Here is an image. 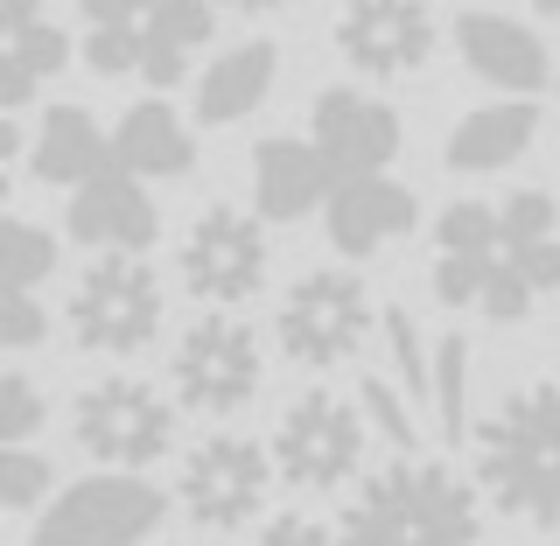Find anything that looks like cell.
<instances>
[{"mask_svg":"<svg viewBox=\"0 0 560 546\" xmlns=\"http://www.w3.org/2000/svg\"><path fill=\"white\" fill-rule=\"evenodd\" d=\"M273 449H259L253 434H210L183 455V484H175V498H183V512L203 525V533H238V525L259 519V504H267L273 490Z\"/></svg>","mask_w":560,"mask_h":546,"instance_id":"11","label":"cell"},{"mask_svg":"<svg viewBox=\"0 0 560 546\" xmlns=\"http://www.w3.org/2000/svg\"><path fill=\"white\" fill-rule=\"evenodd\" d=\"M49 274H57V239L28 218H8V232H0V294H35Z\"/></svg>","mask_w":560,"mask_h":546,"instance_id":"24","label":"cell"},{"mask_svg":"<svg viewBox=\"0 0 560 546\" xmlns=\"http://www.w3.org/2000/svg\"><path fill=\"white\" fill-rule=\"evenodd\" d=\"M113 154H119V169H133V175H189L197 169V140H189V127L162 98L127 105V119H119V133H113Z\"/></svg>","mask_w":560,"mask_h":546,"instance_id":"23","label":"cell"},{"mask_svg":"<svg viewBox=\"0 0 560 546\" xmlns=\"http://www.w3.org/2000/svg\"><path fill=\"white\" fill-rule=\"evenodd\" d=\"M372 288L343 267H323V274H302L288 294H280V315H273V337L288 350V364L302 372H329V364H350L372 337Z\"/></svg>","mask_w":560,"mask_h":546,"instance_id":"4","label":"cell"},{"mask_svg":"<svg viewBox=\"0 0 560 546\" xmlns=\"http://www.w3.org/2000/svg\"><path fill=\"white\" fill-rule=\"evenodd\" d=\"M43 329H49V315H43L35 294H8V302H0V344L8 350H35Z\"/></svg>","mask_w":560,"mask_h":546,"instance_id":"30","label":"cell"},{"mask_svg":"<svg viewBox=\"0 0 560 546\" xmlns=\"http://www.w3.org/2000/svg\"><path fill=\"white\" fill-rule=\"evenodd\" d=\"M308 140H315V154L329 162V175L337 183H364V175H385V162L399 154V113L385 98L372 92H358V84H337V92H323L315 98V113H308Z\"/></svg>","mask_w":560,"mask_h":546,"instance_id":"13","label":"cell"},{"mask_svg":"<svg viewBox=\"0 0 560 546\" xmlns=\"http://www.w3.org/2000/svg\"><path fill=\"white\" fill-rule=\"evenodd\" d=\"M168 379L189 414L224 420V414L253 407L259 379H267V358H259V337L238 315H197L183 329V344L168 350Z\"/></svg>","mask_w":560,"mask_h":546,"instance_id":"10","label":"cell"},{"mask_svg":"<svg viewBox=\"0 0 560 546\" xmlns=\"http://www.w3.org/2000/svg\"><path fill=\"white\" fill-rule=\"evenodd\" d=\"M378 329H385V350H393V372L407 379V393L434 407V350L420 344V323H413L407 309H385V315H378Z\"/></svg>","mask_w":560,"mask_h":546,"instance_id":"26","label":"cell"},{"mask_svg":"<svg viewBox=\"0 0 560 546\" xmlns=\"http://www.w3.org/2000/svg\"><path fill=\"white\" fill-rule=\"evenodd\" d=\"M70 434H78L84 455L140 477L148 463H162L175 449V407L148 379H98V385H84L78 407H70Z\"/></svg>","mask_w":560,"mask_h":546,"instance_id":"6","label":"cell"},{"mask_svg":"<svg viewBox=\"0 0 560 546\" xmlns=\"http://www.w3.org/2000/svg\"><path fill=\"white\" fill-rule=\"evenodd\" d=\"M49 484H57L49 455H35V449L0 455V504H8V512H49Z\"/></svg>","mask_w":560,"mask_h":546,"instance_id":"27","label":"cell"},{"mask_svg":"<svg viewBox=\"0 0 560 546\" xmlns=\"http://www.w3.org/2000/svg\"><path fill=\"white\" fill-rule=\"evenodd\" d=\"M533 8H547V14H553V8H560V0H533Z\"/></svg>","mask_w":560,"mask_h":546,"instance_id":"34","label":"cell"},{"mask_svg":"<svg viewBox=\"0 0 560 546\" xmlns=\"http://www.w3.org/2000/svg\"><path fill=\"white\" fill-rule=\"evenodd\" d=\"M323 218H329V245H337L343 259H372L378 245L413 232L420 204H413V189L385 183V175H364V183H337V197L323 204Z\"/></svg>","mask_w":560,"mask_h":546,"instance_id":"17","label":"cell"},{"mask_svg":"<svg viewBox=\"0 0 560 546\" xmlns=\"http://www.w3.org/2000/svg\"><path fill=\"white\" fill-rule=\"evenodd\" d=\"M337 49L364 78H407L434 57V14L428 0H343Z\"/></svg>","mask_w":560,"mask_h":546,"instance_id":"14","label":"cell"},{"mask_svg":"<svg viewBox=\"0 0 560 546\" xmlns=\"http://www.w3.org/2000/svg\"><path fill=\"white\" fill-rule=\"evenodd\" d=\"M0 14H8V43H0V105H8V119H14L70 63V35L43 14V0H0Z\"/></svg>","mask_w":560,"mask_h":546,"instance_id":"18","label":"cell"},{"mask_svg":"<svg viewBox=\"0 0 560 546\" xmlns=\"http://www.w3.org/2000/svg\"><path fill=\"white\" fill-rule=\"evenodd\" d=\"M267 267H273V253H267L259 218H245L232 204L203 210L183 239V288L210 309H245L267 288Z\"/></svg>","mask_w":560,"mask_h":546,"instance_id":"12","label":"cell"},{"mask_svg":"<svg viewBox=\"0 0 560 546\" xmlns=\"http://www.w3.org/2000/svg\"><path fill=\"white\" fill-rule=\"evenodd\" d=\"M253 546H343L329 525H315V519H302V512H280V519H267L259 525V539Z\"/></svg>","mask_w":560,"mask_h":546,"instance_id":"31","label":"cell"},{"mask_svg":"<svg viewBox=\"0 0 560 546\" xmlns=\"http://www.w3.org/2000/svg\"><path fill=\"white\" fill-rule=\"evenodd\" d=\"M477 484L504 519L560 525V385H512L477 428Z\"/></svg>","mask_w":560,"mask_h":546,"instance_id":"3","label":"cell"},{"mask_svg":"<svg viewBox=\"0 0 560 546\" xmlns=\"http://www.w3.org/2000/svg\"><path fill=\"white\" fill-rule=\"evenodd\" d=\"M210 28H218L210 0H162V8L140 14L133 28H84L78 49L98 78H148L154 92H168V84H183V70L197 63Z\"/></svg>","mask_w":560,"mask_h":546,"instance_id":"8","label":"cell"},{"mask_svg":"<svg viewBox=\"0 0 560 546\" xmlns=\"http://www.w3.org/2000/svg\"><path fill=\"white\" fill-rule=\"evenodd\" d=\"M434 420H442L448 442H463L469 428V344L463 337L434 344Z\"/></svg>","mask_w":560,"mask_h":546,"instance_id":"25","label":"cell"},{"mask_svg":"<svg viewBox=\"0 0 560 546\" xmlns=\"http://www.w3.org/2000/svg\"><path fill=\"white\" fill-rule=\"evenodd\" d=\"M119 154L113 140H105V127L84 105H49L43 127H35V148H28V169L35 183H57V189H84L92 175H105Z\"/></svg>","mask_w":560,"mask_h":546,"instance_id":"20","label":"cell"},{"mask_svg":"<svg viewBox=\"0 0 560 546\" xmlns=\"http://www.w3.org/2000/svg\"><path fill=\"white\" fill-rule=\"evenodd\" d=\"M43 420H49L43 385H35L28 372H8V379H0V434H8V449H28L35 434H43Z\"/></svg>","mask_w":560,"mask_h":546,"instance_id":"29","label":"cell"},{"mask_svg":"<svg viewBox=\"0 0 560 546\" xmlns=\"http://www.w3.org/2000/svg\"><path fill=\"white\" fill-rule=\"evenodd\" d=\"M455 49H463V63L477 70L483 84H498V92H512V98H533L539 84H547V43H539L533 28H518L512 14L463 8L455 14Z\"/></svg>","mask_w":560,"mask_h":546,"instance_id":"16","label":"cell"},{"mask_svg":"<svg viewBox=\"0 0 560 546\" xmlns=\"http://www.w3.org/2000/svg\"><path fill=\"white\" fill-rule=\"evenodd\" d=\"M329 197H337V175H329V162L315 154V140H259L253 148V204H259V218L294 224Z\"/></svg>","mask_w":560,"mask_h":546,"instance_id":"19","label":"cell"},{"mask_svg":"<svg viewBox=\"0 0 560 546\" xmlns=\"http://www.w3.org/2000/svg\"><path fill=\"white\" fill-rule=\"evenodd\" d=\"M533 127H539V113L525 98H504V105H477V113H463L455 119V133H448V148H442V162L455 175H490V169H512L525 148H533Z\"/></svg>","mask_w":560,"mask_h":546,"instance_id":"22","label":"cell"},{"mask_svg":"<svg viewBox=\"0 0 560 546\" xmlns=\"http://www.w3.org/2000/svg\"><path fill=\"white\" fill-rule=\"evenodd\" d=\"M162 519H168V498L148 477L105 469V477H78L49 498V512L35 519V546H140L154 539Z\"/></svg>","mask_w":560,"mask_h":546,"instance_id":"7","label":"cell"},{"mask_svg":"<svg viewBox=\"0 0 560 546\" xmlns=\"http://www.w3.org/2000/svg\"><path fill=\"white\" fill-rule=\"evenodd\" d=\"M364 463V407L337 393H294L273 420V469L294 490H337Z\"/></svg>","mask_w":560,"mask_h":546,"instance_id":"9","label":"cell"},{"mask_svg":"<svg viewBox=\"0 0 560 546\" xmlns=\"http://www.w3.org/2000/svg\"><path fill=\"white\" fill-rule=\"evenodd\" d=\"M70 337L92 358H133L162 337V280L148 274V259H92L70 288Z\"/></svg>","mask_w":560,"mask_h":546,"instance_id":"5","label":"cell"},{"mask_svg":"<svg viewBox=\"0 0 560 546\" xmlns=\"http://www.w3.org/2000/svg\"><path fill=\"white\" fill-rule=\"evenodd\" d=\"M358 407H364V428H378V442H393L399 455H413L420 428H413V407L393 393L385 379H358Z\"/></svg>","mask_w":560,"mask_h":546,"instance_id":"28","label":"cell"},{"mask_svg":"<svg viewBox=\"0 0 560 546\" xmlns=\"http://www.w3.org/2000/svg\"><path fill=\"white\" fill-rule=\"evenodd\" d=\"M218 8H232V14H273V8H288V0H218Z\"/></svg>","mask_w":560,"mask_h":546,"instance_id":"33","label":"cell"},{"mask_svg":"<svg viewBox=\"0 0 560 546\" xmlns=\"http://www.w3.org/2000/svg\"><path fill=\"white\" fill-rule=\"evenodd\" d=\"M560 288V204L512 189L504 204H448L434 218V294L483 323H525Z\"/></svg>","mask_w":560,"mask_h":546,"instance_id":"1","label":"cell"},{"mask_svg":"<svg viewBox=\"0 0 560 546\" xmlns=\"http://www.w3.org/2000/svg\"><path fill=\"white\" fill-rule=\"evenodd\" d=\"M63 224H70V245H92L98 259H113V253L140 259V253L154 245V232H162L154 197L133 183V169H119V162L105 169V175H92L84 189H70Z\"/></svg>","mask_w":560,"mask_h":546,"instance_id":"15","label":"cell"},{"mask_svg":"<svg viewBox=\"0 0 560 546\" xmlns=\"http://www.w3.org/2000/svg\"><path fill=\"white\" fill-rule=\"evenodd\" d=\"M337 539L343 546H483V512H477V490L455 469L428 463V455H393L350 490Z\"/></svg>","mask_w":560,"mask_h":546,"instance_id":"2","label":"cell"},{"mask_svg":"<svg viewBox=\"0 0 560 546\" xmlns=\"http://www.w3.org/2000/svg\"><path fill=\"white\" fill-rule=\"evenodd\" d=\"M273 70H280V49L273 43H238L224 49L210 70H197V119L203 127H238L245 113H259L273 92Z\"/></svg>","mask_w":560,"mask_h":546,"instance_id":"21","label":"cell"},{"mask_svg":"<svg viewBox=\"0 0 560 546\" xmlns=\"http://www.w3.org/2000/svg\"><path fill=\"white\" fill-rule=\"evenodd\" d=\"M162 0H78V14H84V28H133L140 14H154Z\"/></svg>","mask_w":560,"mask_h":546,"instance_id":"32","label":"cell"}]
</instances>
